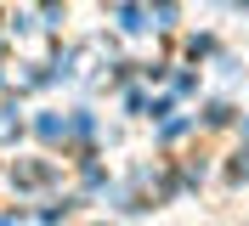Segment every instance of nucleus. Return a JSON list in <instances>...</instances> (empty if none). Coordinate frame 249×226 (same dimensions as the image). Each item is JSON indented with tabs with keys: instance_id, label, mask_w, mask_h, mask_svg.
<instances>
[{
	"instance_id": "3",
	"label": "nucleus",
	"mask_w": 249,
	"mask_h": 226,
	"mask_svg": "<svg viewBox=\"0 0 249 226\" xmlns=\"http://www.w3.org/2000/svg\"><path fill=\"white\" fill-rule=\"evenodd\" d=\"M244 136H249V130H244ZM232 175H238V181H244V175H249V147H244V153H238V164H232Z\"/></svg>"
},
{
	"instance_id": "1",
	"label": "nucleus",
	"mask_w": 249,
	"mask_h": 226,
	"mask_svg": "<svg viewBox=\"0 0 249 226\" xmlns=\"http://www.w3.org/2000/svg\"><path fill=\"white\" fill-rule=\"evenodd\" d=\"M17 181H23V187H40V181H51V170H46V164H23Z\"/></svg>"
},
{
	"instance_id": "2",
	"label": "nucleus",
	"mask_w": 249,
	"mask_h": 226,
	"mask_svg": "<svg viewBox=\"0 0 249 226\" xmlns=\"http://www.w3.org/2000/svg\"><path fill=\"white\" fill-rule=\"evenodd\" d=\"M153 17H159V23H170V17H176V0H153Z\"/></svg>"
}]
</instances>
